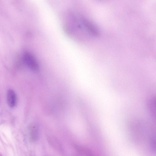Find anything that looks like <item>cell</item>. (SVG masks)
Segmentation results:
<instances>
[{
    "label": "cell",
    "mask_w": 156,
    "mask_h": 156,
    "mask_svg": "<svg viewBox=\"0 0 156 156\" xmlns=\"http://www.w3.org/2000/svg\"><path fill=\"white\" fill-rule=\"evenodd\" d=\"M150 110L151 114L154 116H155V99L153 98L151 99L149 104Z\"/></svg>",
    "instance_id": "6"
},
{
    "label": "cell",
    "mask_w": 156,
    "mask_h": 156,
    "mask_svg": "<svg viewBox=\"0 0 156 156\" xmlns=\"http://www.w3.org/2000/svg\"><path fill=\"white\" fill-rule=\"evenodd\" d=\"M47 141L50 145L55 150L59 153L63 152L64 150L61 144L55 136L52 135H48Z\"/></svg>",
    "instance_id": "3"
},
{
    "label": "cell",
    "mask_w": 156,
    "mask_h": 156,
    "mask_svg": "<svg viewBox=\"0 0 156 156\" xmlns=\"http://www.w3.org/2000/svg\"><path fill=\"white\" fill-rule=\"evenodd\" d=\"M81 21L85 27L91 34L96 37L99 36L98 29L92 22L84 18H82Z\"/></svg>",
    "instance_id": "2"
},
{
    "label": "cell",
    "mask_w": 156,
    "mask_h": 156,
    "mask_svg": "<svg viewBox=\"0 0 156 156\" xmlns=\"http://www.w3.org/2000/svg\"><path fill=\"white\" fill-rule=\"evenodd\" d=\"M7 101L8 106L11 108H13L16 105V95L15 92L12 89H9L7 91Z\"/></svg>",
    "instance_id": "4"
},
{
    "label": "cell",
    "mask_w": 156,
    "mask_h": 156,
    "mask_svg": "<svg viewBox=\"0 0 156 156\" xmlns=\"http://www.w3.org/2000/svg\"><path fill=\"white\" fill-rule=\"evenodd\" d=\"M73 146L79 154L85 155H91L92 153L88 148L83 146L74 144Z\"/></svg>",
    "instance_id": "5"
},
{
    "label": "cell",
    "mask_w": 156,
    "mask_h": 156,
    "mask_svg": "<svg viewBox=\"0 0 156 156\" xmlns=\"http://www.w3.org/2000/svg\"><path fill=\"white\" fill-rule=\"evenodd\" d=\"M23 61L26 65L31 70L37 72L39 70V67L35 58L30 53L26 52L23 55Z\"/></svg>",
    "instance_id": "1"
}]
</instances>
